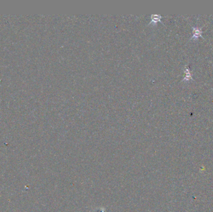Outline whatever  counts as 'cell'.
I'll use <instances>...</instances> for the list:
<instances>
[{"label": "cell", "mask_w": 213, "mask_h": 212, "mask_svg": "<svg viewBox=\"0 0 213 212\" xmlns=\"http://www.w3.org/2000/svg\"><path fill=\"white\" fill-rule=\"evenodd\" d=\"M192 29H193V36L191 37L190 40L196 41L200 37L204 39V37L202 36L203 33V31H202V27H192Z\"/></svg>", "instance_id": "cell-1"}, {"label": "cell", "mask_w": 213, "mask_h": 212, "mask_svg": "<svg viewBox=\"0 0 213 212\" xmlns=\"http://www.w3.org/2000/svg\"><path fill=\"white\" fill-rule=\"evenodd\" d=\"M183 71L185 73V76L183 78V79L182 80L183 82H190V80H193V75H192V73H191L189 66H188V65H185L183 69Z\"/></svg>", "instance_id": "cell-2"}]
</instances>
